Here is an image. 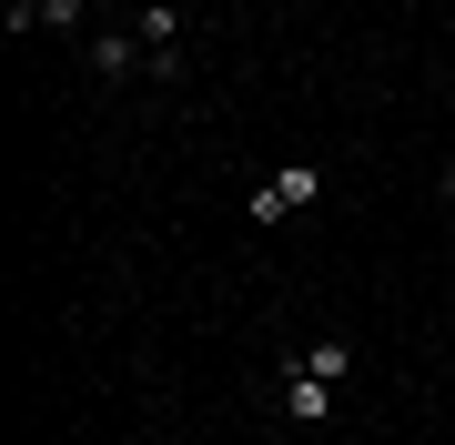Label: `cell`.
I'll return each mask as SVG.
<instances>
[{
	"instance_id": "1",
	"label": "cell",
	"mask_w": 455,
	"mask_h": 445,
	"mask_svg": "<svg viewBox=\"0 0 455 445\" xmlns=\"http://www.w3.org/2000/svg\"><path fill=\"white\" fill-rule=\"evenodd\" d=\"M314 193H324V163H283L274 182H253V223H283V213H304Z\"/></svg>"
},
{
	"instance_id": "2",
	"label": "cell",
	"mask_w": 455,
	"mask_h": 445,
	"mask_svg": "<svg viewBox=\"0 0 455 445\" xmlns=\"http://www.w3.org/2000/svg\"><path fill=\"white\" fill-rule=\"evenodd\" d=\"M283 415H293V425H324V415H334V385L293 364V375H283Z\"/></svg>"
},
{
	"instance_id": "3",
	"label": "cell",
	"mask_w": 455,
	"mask_h": 445,
	"mask_svg": "<svg viewBox=\"0 0 455 445\" xmlns=\"http://www.w3.org/2000/svg\"><path fill=\"white\" fill-rule=\"evenodd\" d=\"M142 61H152V51L132 41V31H101L92 41V71H101V82H122V71H142Z\"/></svg>"
},
{
	"instance_id": "4",
	"label": "cell",
	"mask_w": 455,
	"mask_h": 445,
	"mask_svg": "<svg viewBox=\"0 0 455 445\" xmlns=\"http://www.w3.org/2000/svg\"><path fill=\"white\" fill-rule=\"evenodd\" d=\"M132 41H142V51H182V11H172V0H152V11L132 20Z\"/></svg>"
},
{
	"instance_id": "5",
	"label": "cell",
	"mask_w": 455,
	"mask_h": 445,
	"mask_svg": "<svg viewBox=\"0 0 455 445\" xmlns=\"http://www.w3.org/2000/svg\"><path fill=\"white\" fill-rule=\"evenodd\" d=\"M293 364H304V375H324V385H344V364H355V354H344V334H314Z\"/></svg>"
},
{
	"instance_id": "6",
	"label": "cell",
	"mask_w": 455,
	"mask_h": 445,
	"mask_svg": "<svg viewBox=\"0 0 455 445\" xmlns=\"http://www.w3.org/2000/svg\"><path fill=\"white\" fill-rule=\"evenodd\" d=\"M445 203H455V163H445Z\"/></svg>"
}]
</instances>
